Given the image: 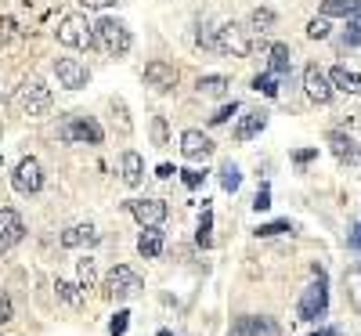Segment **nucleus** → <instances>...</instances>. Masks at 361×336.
I'll return each instance as SVG.
<instances>
[{"mask_svg": "<svg viewBox=\"0 0 361 336\" xmlns=\"http://www.w3.org/2000/svg\"><path fill=\"white\" fill-rule=\"evenodd\" d=\"M22 235H25V224H22V217L15 210H0V253H8L11 246H18L22 242Z\"/></svg>", "mask_w": 361, "mask_h": 336, "instance_id": "obj_13", "label": "nucleus"}, {"mask_svg": "<svg viewBox=\"0 0 361 336\" xmlns=\"http://www.w3.org/2000/svg\"><path fill=\"white\" fill-rule=\"evenodd\" d=\"M127 210L137 217L141 228H159L166 221V203L163 199H130Z\"/></svg>", "mask_w": 361, "mask_h": 336, "instance_id": "obj_9", "label": "nucleus"}, {"mask_svg": "<svg viewBox=\"0 0 361 336\" xmlns=\"http://www.w3.org/2000/svg\"><path fill=\"white\" fill-rule=\"evenodd\" d=\"M325 311H329V289H325V279L318 271V282L304 289V296H300V304H296V315L304 322H318Z\"/></svg>", "mask_w": 361, "mask_h": 336, "instance_id": "obj_7", "label": "nucleus"}, {"mask_svg": "<svg viewBox=\"0 0 361 336\" xmlns=\"http://www.w3.org/2000/svg\"><path fill=\"white\" fill-rule=\"evenodd\" d=\"M250 47H253V40H250V29H246V25H238V22H224V25H217V51H221V54L246 58Z\"/></svg>", "mask_w": 361, "mask_h": 336, "instance_id": "obj_6", "label": "nucleus"}, {"mask_svg": "<svg viewBox=\"0 0 361 336\" xmlns=\"http://www.w3.org/2000/svg\"><path fill=\"white\" fill-rule=\"evenodd\" d=\"M90 242H98V232L94 224H73L62 232V246L66 250H76V246H90Z\"/></svg>", "mask_w": 361, "mask_h": 336, "instance_id": "obj_18", "label": "nucleus"}, {"mask_svg": "<svg viewBox=\"0 0 361 336\" xmlns=\"http://www.w3.org/2000/svg\"><path fill=\"white\" fill-rule=\"evenodd\" d=\"M119 177H123V185H130V188H137L141 185V177H145V160H141V152H123L119 156Z\"/></svg>", "mask_w": 361, "mask_h": 336, "instance_id": "obj_16", "label": "nucleus"}, {"mask_svg": "<svg viewBox=\"0 0 361 336\" xmlns=\"http://www.w3.org/2000/svg\"><path fill=\"white\" fill-rule=\"evenodd\" d=\"M209 228H214V213H209V210H202V221H199V246L202 250H209V242H214V239H209Z\"/></svg>", "mask_w": 361, "mask_h": 336, "instance_id": "obj_31", "label": "nucleus"}, {"mask_svg": "<svg viewBox=\"0 0 361 336\" xmlns=\"http://www.w3.org/2000/svg\"><path fill=\"white\" fill-rule=\"evenodd\" d=\"M329 80H333V87L343 90V95H361V76L347 66H336L333 73H329Z\"/></svg>", "mask_w": 361, "mask_h": 336, "instance_id": "obj_19", "label": "nucleus"}, {"mask_svg": "<svg viewBox=\"0 0 361 336\" xmlns=\"http://www.w3.org/2000/svg\"><path fill=\"white\" fill-rule=\"evenodd\" d=\"M304 90H307V98L311 102H318V105H329V102H333V80H329L318 66H307L304 69Z\"/></svg>", "mask_w": 361, "mask_h": 336, "instance_id": "obj_11", "label": "nucleus"}, {"mask_svg": "<svg viewBox=\"0 0 361 336\" xmlns=\"http://www.w3.org/2000/svg\"><path fill=\"white\" fill-rule=\"evenodd\" d=\"M11 188H15L18 196H37V192L44 188V167H40L33 156H25V160L15 167V174H11Z\"/></svg>", "mask_w": 361, "mask_h": 336, "instance_id": "obj_8", "label": "nucleus"}, {"mask_svg": "<svg viewBox=\"0 0 361 336\" xmlns=\"http://www.w3.org/2000/svg\"><path fill=\"white\" fill-rule=\"evenodd\" d=\"M329 148H333V156H336L340 163H354V160H357V148H354V141H350L347 134H340V131L329 134Z\"/></svg>", "mask_w": 361, "mask_h": 336, "instance_id": "obj_21", "label": "nucleus"}, {"mask_svg": "<svg viewBox=\"0 0 361 336\" xmlns=\"http://www.w3.org/2000/svg\"><path fill=\"white\" fill-rule=\"evenodd\" d=\"M173 174H177V170H173L170 163H159V167H156V177H173Z\"/></svg>", "mask_w": 361, "mask_h": 336, "instance_id": "obj_41", "label": "nucleus"}, {"mask_svg": "<svg viewBox=\"0 0 361 336\" xmlns=\"http://www.w3.org/2000/svg\"><path fill=\"white\" fill-rule=\"evenodd\" d=\"M94 37H98V47L105 51V54H112V58H123L130 47H134V37H130V29L119 22V18H98V25H94Z\"/></svg>", "mask_w": 361, "mask_h": 336, "instance_id": "obj_1", "label": "nucleus"}, {"mask_svg": "<svg viewBox=\"0 0 361 336\" xmlns=\"http://www.w3.org/2000/svg\"><path fill=\"white\" fill-rule=\"evenodd\" d=\"M238 112V102H231V105H221L214 116H209V124H214V127H221V124H228V119Z\"/></svg>", "mask_w": 361, "mask_h": 336, "instance_id": "obj_34", "label": "nucleus"}, {"mask_svg": "<svg viewBox=\"0 0 361 336\" xmlns=\"http://www.w3.org/2000/svg\"><path fill=\"white\" fill-rule=\"evenodd\" d=\"M343 44H350V47L361 44V8L347 18V37H343Z\"/></svg>", "mask_w": 361, "mask_h": 336, "instance_id": "obj_29", "label": "nucleus"}, {"mask_svg": "<svg viewBox=\"0 0 361 336\" xmlns=\"http://www.w3.org/2000/svg\"><path fill=\"white\" fill-rule=\"evenodd\" d=\"M235 336H282V325L267 315H243L235 322Z\"/></svg>", "mask_w": 361, "mask_h": 336, "instance_id": "obj_12", "label": "nucleus"}, {"mask_svg": "<svg viewBox=\"0 0 361 336\" xmlns=\"http://www.w3.org/2000/svg\"><path fill=\"white\" fill-rule=\"evenodd\" d=\"M357 8H361V0H322L325 18H350Z\"/></svg>", "mask_w": 361, "mask_h": 336, "instance_id": "obj_23", "label": "nucleus"}, {"mask_svg": "<svg viewBox=\"0 0 361 336\" xmlns=\"http://www.w3.org/2000/svg\"><path fill=\"white\" fill-rule=\"evenodd\" d=\"M282 232H293V224H289V221H271V224H260V228H257V235H260V239L282 235Z\"/></svg>", "mask_w": 361, "mask_h": 336, "instance_id": "obj_33", "label": "nucleus"}, {"mask_svg": "<svg viewBox=\"0 0 361 336\" xmlns=\"http://www.w3.org/2000/svg\"><path fill=\"white\" fill-rule=\"evenodd\" d=\"M228 87H231L228 76H199V95H206V98H224Z\"/></svg>", "mask_w": 361, "mask_h": 336, "instance_id": "obj_24", "label": "nucleus"}, {"mask_svg": "<svg viewBox=\"0 0 361 336\" xmlns=\"http://www.w3.org/2000/svg\"><path fill=\"white\" fill-rule=\"evenodd\" d=\"M102 289H105V296H109V300H130V296H137L145 286H141V275H137L134 268L116 264V268L105 275Z\"/></svg>", "mask_w": 361, "mask_h": 336, "instance_id": "obj_4", "label": "nucleus"}, {"mask_svg": "<svg viewBox=\"0 0 361 336\" xmlns=\"http://www.w3.org/2000/svg\"><path fill=\"white\" fill-rule=\"evenodd\" d=\"M94 282H98V268H94V260H80V289H94Z\"/></svg>", "mask_w": 361, "mask_h": 336, "instance_id": "obj_28", "label": "nucleus"}, {"mask_svg": "<svg viewBox=\"0 0 361 336\" xmlns=\"http://www.w3.org/2000/svg\"><path fill=\"white\" fill-rule=\"evenodd\" d=\"M54 289H58V296H62L66 304H73V308H80V300H83V296L76 293L80 286H73V282H62V279H58V282H54Z\"/></svg>", "mask_w": 361, "mask_h": 336, "instance_id": "obj_30", "label": "nucleus"}, {"mask_svg": "<svg viewBox=\"0 0 361 336\" xmlns=\"http://www.w3.org/2000/svg\"><path fill=\"white\" fill-rule=\"evenodd\" d=\"M152 141H156L159 148L170 141V134H166V119H163V116H156V119H152Z\"/></svg>", "mask_w": 361, "mask_h": 336, "instance_id": "obj_36", "label": "nucleus"}, {"mask_svg": "<svg viewBox=\"0 0 361 336\" xmlns=\"http://www.w3.org/2000/svg\"><path fill=\"white\" fill-rule=\"evenodd\" d=\"M137 253L141 257H159L163 253V232L159 228H145L137 239Z\"/></svg>", "mask_w": 361, "mask_h": 336, "instance_id": "obj_22", "label": "nucleus"}, {"mask_svg": "<svg viewBox=\"0 0 361 336\" xmlns=\"http://www.w3.org/2000/svg\"><path fill=\"white\" fill-rule=\"evenodd\" d=\"M145 80H148V87H156V90H170V87H177V69L170 66V62H148L145 66Z\"/></svg>", "mask_w": 361, "mask_h": 336, "instance_id": "obj_15", "label": "nucleus"}, {"mask_svg": "<svg viewBox=\"0 0 361 336\" xmlns=\"http://www.w3.org/2000/svg\"><path fill=\"white\" fill-rule=\"evenodd\" d=\"M271 25H275V11H271V8H253L250 33H271Z\"/></svg>", "mask_w": 361, "mask_h": 336, "instance_id": "obj_25", "label": "nucleus"}, {"mask_svg": "<svg viewBox=\"0 0 361 336\" xmlns=\"http://www.w3.org/2000/svg\"><path fill=\"white\" fill-rule=\"evenodd\" d=\"M127 325H130V311H116V318L109 322V332H112V336H123Z\"/></svg>", "mask_w": 361, "mask_h": 336, "instance_id": "obj_35", "label": "nucleus"}, {"mask_svg": "<svg viewBox=\"0 0 361 336\" xmlns=\"http://www.w3.org/2000/svg\"><path fill=\"white\" fill-rule=\"evenodd\" d=\"M54 76H58V83H62L66 90H80L90 80L87 66L76 62V58H54Z\"/></svg>", "mask_w": 361, "mask_h": 336, "instance_id": "obj_10", "label": "nucleus"}, {"mask_svg": "<svg viewBox=\"0 0 361 336\" xmlns=\"http://www.w3.org/2000/svg\"><path fill=\"white\" fill-rule=\"evenodd\" d=\"M267 69H271V73H279V76H286V73L293 69L289 44H271V51H267Z\"/></svg>", "mask_w": 361, "mask_h": 336, "instance_id": "obj_20", "label": "nucleus"}, {"mask_svg": "<svg viewBox=\"0 0 361 336\" xmlns=\"http://www.w3.org/2000/svg\"><path fill=\"white\" fill-rule=\"evenodd\" d=\"M11 315H15V308H11V296H0V325L11 322Z\"/></svg>", "mask_w": 361, "mask_h": 336, "instance_id": "obj_39", "label": "nucleus"}, {"mask_svg": "<svg viewBox=\"0 0 361 336\" xmlns=\"http://www.w3.org/2000/svg\"><path fill=\"white\" fill-rule=\"evenodd\" d=\"M264 127H267V112L253 109V112H246L243 119H238V127H235V141H250V138H257Z\"/></svg>", "mask_w": 361, "mask_h": 336, "instance_id": "obj_17", "label": "nucleus"}, {"mask_svg": "<svg viewBox=\"0 0 361 336\" xmlns=\"http://www.w3.org/2000/svg\"><path fill=\"white\" fill-rule=\"evenodd\" d=\"M18 109L25 116H44L51 109V87L40 80V76H25L22 87H18V95H15Z\"/></svg>", "mask_w": 361, "mask_h": 336, "instance_id": "obj_3", "label": "nucleus"}, {"mask_svg": "<svg viewBox=\"0 0 361 336\" xmlns=\"http://www.w3.org/2000/svg\"><path fill=\"white\" fill-rule=\"evenodd\" d=\"M159 336H170V332H166V329H163V332H159Z\"/></svg>", "mask_w": 361, "mask_h": 336, "instance_id": "obj_44", "label": "nucleus"}, {"mask_svg": "<svg viewBox=\"0 0 361 336\" xmlns=\"http://www.w3.org/2000/svg\"><path fill=\"white\" fill-rule=\"evenodd\" d=\"M253 90H260L264 98H275V95H279V73H271V69L260 73V76L253 80Z\"/></svg>", "mask_w": 361, "mask_h": 336, "instance_id": "obj_26", "label": "nucleus"}, {"mask_svg": "<svg viewBox=\"0 0 361 336\" xmlns=\"http://www.w3.org/2000/svg\"><path fill=\"white\" fill-rule=\"evenodd\" d=\"M105 131L90 116H66L62 119V141L69 145H102Z\"/></svg>", "mask_w": 361, "mask_h": 336, "instance_id": "obj_5", "label": "nucleus"}, {"mask_svg": "<svg viewBox=\"0 0 361 336\" xmlns=\"http://www.w3.org/2000/svg\"><path fill=\"white\" fill-rule=\"evenodd\" d=\"M80 4H83V8H109L112 0H80Z\"/></svg>", "mask_w": 361, "mask_h": 336, "instance_id": "obj_42", "label": "nucleus"}, {"mask_svg": "<svg viewBox=\"0 0 361 336\" xmlns=\"http://www.w3.org/2000/svg\"><path fill=\"white\" fill-rule=\"evenodd\" d=\"M267 206H271V188L260 185V192H257V199H253V210L260 213V210H267Z\"/></svg>", "mask_w": 361, "mask_h": 336, "instance_id": "obj_37", "label": "nucleus"}, {"mask_svg": "<svg viewBox=\"0 0 361 336\" xmlns=\"http://www.w3.org/2000/svg\"><path fill=\"white\" fill-rule=\"evenodd\" d=\"M180 156L185 160H206V156H214V141L202 131H185L180 134Z\"/></svg>", "mask_w": 361, "mask_h": 336, "instance_id": "obj_14", "label": "nucleus"}, {"mask_svg": "<svg viewBox=\"0 0 361 336\" xmlns=\"http://www.w3.org/2000/svg\"><path fill=\"white\" fill-rule=\"evenodd\" d=\"M314 156H318V148H300V152H296V156H293V160H296L300 167H304V163H311Z\"/></svg>", "mask_w": 361, "mask_h": 336, "instance_id": "obj_40", "label": "nucleus"}, {"mask_svg": "<svg viewBox=\"0 0 361 336\" xmlns=\"http://www.w3.org/2000/svg\"><path fill=\"white\" fill-rule=\"evenodd\" d=\"M329 29H333V25H329L325 15H322V18H311V22H307V37H311V40H325Z\"/></svg>", "mask_w": 361, "mask_h": 336, "instance_id": "obj_32", "label": "nucleus"}, {"mask_svg": "<svg viewBox=\"0 0 361 336\" xmlns=\"http://www.w3.org/2000/svg\"><path fill=\"white\" fill-rule=\"evenodd\" d=\"M217 174H221L224 192H238V185H243V174H238V167H235V163H224Z\"/></svg>", "mask_w": 361, "mask_h": 336, "instance_id": "obj_27", "label": "nucleus"}, {"mask_svg": "<svg viewBox=\"0 0 361 336\" xmlns=\"http://www.w3.org/2000/svg\"><path fill=\"white\" fill-rule=\"evenodd\" d=\"M180 177H185V185H188V188H199L206 174H199V170H180Z\"/></svg>", "mask_w": 361, "mask_h": 336, "instance_id": "obj_38", "label": "nucleus"}, {"mask_svg": "<svg viewBox=\"0 0 361 336\" xmlns=\"http://www.w3.org/2000/svg\"><path fill=\"white\" fill-rule=\"evenodd\" d=\"M58 44L76 47V51H90L98 44L94 25L87 22V15H66L62 22H58Z\"/></svg>", "mask_w": 361, "mask_h": 336, "instance_id": "obj_2", "label": "nucleus"}, {"mask_svg": "<svg viewBox=\"0 0 361 336\" xmlns=\"http://www.w3.org/2000/svg\"><path fill=\"white\" fill-rule=\"evenodd\" d=\"M311 336H343V332H340V329H329V325H325V329H314Z\"/></svg>", "mask_w": 361, "mask_h": 336, "instance_id": "obj_43", "label": "nucleus"}]
</instances>
